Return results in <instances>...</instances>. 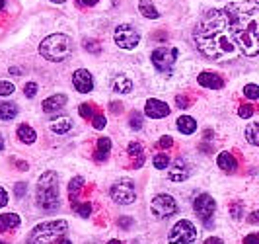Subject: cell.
Segmentation results:
<instances>
[{"label": "cell", "instance_id": "8d00e7d4", "mask_svg": "<svg viewBox=\"0 0 259 244\" xmlns=\"http://www.w3.org/2000/svg\"><path fill=\"white\" fill-rule=\"evenodd\" d=\"M92 123H94V127L96 129H104L105 123H107V119H105L104 114H96V116L92 117Z\"/></svg>", "mask_w": 259, "mask_h": 244}, {"label": "cell", "instance_id": "681fc988", "mask_svg": "<svg viewBox=\"0 0 259 244\" xmlns=\"http://www.w3.org/2000/svg\"><path fill=\"white\" fill-rule=\"evenodd\" d=\"M18 168H20V170H27V168H29V164H27V162H24V160H20V162H18Z\"/></svg>", "mask_w": 259, "mask_h": 244}, {"label": "cell", "instance_id": "bcb514c9", "mask_svg": "<svg viewBox=\"0 0 259 244\" xmlns=\"http://www.w3.org/2000/svg\"><path fill=\"white\" fill-rule=\"evenodd\" d=\"M176 102H178L180 108H187V106H189V100H187V98H183V96H178V98H176Z\"/></svg>", "mask_w": 259, "mask_h": 244}, {"label": "cell", "instance_id": "5bb4252c", "mask_svg": "<svg viewBox=\"0 0 259 244\" xmlns=\"http://www.w3.org/2000/svg\"><path fill=\"white\" fill-rule=\"evenodd\" d=\"M191 174V168H189V162L183 160V158H178L169 164V180L171 182H185Z\"/></svg>", "mask_w": 259, "mask_h": 244}, {"label": "cell", "instance_id": "74e56055", "mask_svg": "<svg viewBox=\"0 0 259 244\" xmlns=\"http://www.w3.org/2000/svg\"><path fill=\"white\" fill-rule=\"evenodd\" d=\"M26 190H27L26 182H18V184L14 186V193H16V197H24V195H26Z\"/></svg>", "mask_w": 259, "mask_h": 244}, {"label": "cell", "instance_id": "6f0895ef", "mask_svg": "<svg viewBox=\"0 0 259 244\" xmlns=\"http://www.w3.org/2000/svg\"><path fill=\"white\" fill-rule=\"evenodd\" d=\"M4 4H6V2H4V0H0V12H2V8H4Z\"/></svg>", "mask_w": 259, "mask_h": 244}, {"label": "cell", "instance_id": "d6a6232c", "mask_svg": "<svg viewBox=\"0 0 259 244\" xmlns=\"http://www.w3.org/2000/svg\"><path fill=\"white\" fill-rule=\"evenodd\" d=\"M255 114V108L251 106V103H244V106H240V110H238V116L247 119V117H251Z\"/></svg>", "mask_w": 259, "mask_h": 244}, {"label": "cell", "instance_id": "d590c367", "mask_svg": "<svg viewBox=\"0 0 259 244\" xmlns=\"http://www.w3.org/2000/svg\"><path fill=\"white\" fill-rule=\"evenodd\" d=\"M78 112H80V116L84 117V119H90V117H94V110H92L90 103H82V106L78 108Z\"/></svg>", "mask_w": 259, "mask_h": 244}, {"label": "cell", "instance_id": "c3c4849f", "mask_svg": "<svg viewBox=\"0 0 259 244\" xmlns=\"http://www.w3.org/2000/svg\"><path fill=\"white\" fill-rule=\"evenodd\" d=\"M205 244H224V242H222V238H217V236H210V238H207V240H205Z\"/></svg>", "mask_w": 259, "mask_h": 244}, {"label": "cell", "instance_id": "d6986e66", "mask_svg": "<svg viewBox=\"0 0 259 244\" xmlns=\"http://www.w3.org/2000/svg\"><path fill=\"white\" fill-rule=\"evenodd\" d=\"M109 153H111V139H107V137L98 139V151L94 153V160L104 162L109 158Z\"/></svg>", "mask_w": 259, "mask_h": 244}, {"label": "cell", "instance_id": "7c38bea8", "mask_svg": "<svg viewBox=\"0 0 259 244\" xmlns=\"http://www.w3.org/2000/svg\"><path fill=\"white\" fill-rule=\"evenodd\" d=\"M72 84H74V88H76L80 94L92 92V88H94V78H92L90 71H86V68L74 71V75H72Z\"/></svg>", "mask_w": 259, "mask_h": 244}, {"label": "cell", "instance_id": "60d3db41", "mask_svg": "<svg viewBox=\"0 0 259 244\" xmlns=\"http://www.w3.org/2000/svg\"><path fill=\"white\" fill-rule=\"evenodd\" d=\"M230 215H232L234 219L242 217V203H234V205L230 207Z\"/></svg>", "mask_w": 259, "mask_h": 244}, {"label": "cell", "instance_id": "f907efd6", "mask_svg": "<svg viewBox=\"0 0 259 244\" xmlns=\"http://www.w3.org/2000/svg\"><path fill=\"white\" fill-rule=\"evenodd\" d=\"M4 147H6V143H4V137H2V133H0V151H4Z\"/></svg>", "mask_w": 259, "mask_h": 244}, {"label": "cell", "instance_id": "3957f363", "mask_svg": "<svg viewBox=\"0 0 259 244\" xmlns=\"http://www.w3.org/2000/svg\"><path fill=\"white\" fill-rule=\"evenodd\" d=\"M37 207L45 213H55L61 207V190H59V174L47 170L39 176L37 192H35Z\"/></svg>", "mask_w": 259, "mask_h": 244}, {"label": "cell", "instance_id": "7dc6e473", "mask_svg": "<svg viewBox=\"0 0 259 244\" xmlns=\"http://www.w3.org/2000/svg\"><path fill=\"white\" fill-rule=\"evenodd\" d=\"M247 221H249L251 225H255V223H259V211H255V213H251V215L247 217Z\"/></svg>", "mask_w": 259, "mask_h": 244}, {"label": "cell", "instance_id": "e0dca14e", "mask_svg": "<svg viewBox=\"0 0 259 244\" xmlns=\"http://www.w3.org/2000/svg\"><path fill=\"white\" fill-rule=\"evenodd\" d=\"M66 98L65 94H55L51 98H47L45 102H43V112L45 114H55V112H59L61 108H65L66 106Z\"/></svg>", "mask_w": 259, "mask_h": 244}, {"label": "cell", "instance_id": "4fadbf2b", "mask_svg": "<svg viewBox=\"0 0 259 244\" xmlns=\"http://www.w3.org/2000/svg\"><path fill=\"white\" fill-rule=\"evenodd\" d=\"M144 114L152 119H162V117L169 116V106L162 100H156V98H150L146 106H144Z\"/></svg>", "mask_w": 259, "mask_h": 244}, {"label": "cell", "instance_id": "ac0fdd59", "mask_svg": "<svg viewBox=\"0 0 259 244\" xmlns=\"http://www.w3.org/2000/svg\"><path fill=\"white\" fill-rule=\"evenodd\" d=\"M217 164H219V168L221 170H224V172H236V168H238V160L232 156V153H228V151H222L219 156H217Z\"/></svg>", "mask_w": 259, "mask_h": 244}, {"label": "cell", "instance_id": "b9f144b4", "mask_svg": "<svg viewBox=\"0 0 259 244\" xmlns=\"http://www.w3.org/2000/svg\"><path fill=\"white\" fill-rule=\"evenodd\" d=\"M117 223H119V227H121V229H131L133 219H131V217H119V221H117Z\"/></svg>", "mask_w": 259, "mask_h": 244}, {"label": "cell", "instance_id": "d4e9b609", "mask_svg": "<svg viewBox=\"0 0 259 244\" xmlns=\"http://www.w3.org/2000/svg\"><path fill=\"white\" fill-rule=\"evenodd\" d=\"M139 10L143 14L144 18H148V20H156L160 14L158 10L154 8V4H152V0H139Z\"/></svg>", "mask_w": 259, "mask_h": 244}, {"label": "cell", "instance_id": "836d02e7", "mask_svg": "<svg viewBox=\"0 0 259 244\" xmlns=\"http://www.w3.org/2000/svg\"><path fill=\"white\" fill-rule=\"evenodd\" d=\"M74 211H78V215H80V217H90L92 215V203H82V205L74 203Z\"/></svg>", "mask_w": 259, "mask_h": 244}, {"label": "cell", "instance_id": "9c48e42d", "mask_svg": "<svg viewBox=\"0 0 259 244\" xmlns=\"http://www.w3.org/2000/svg\"><path fill=\"white\" fill-rule=\"evenodd\" d=\"M193 211H195V215L201 219L207 227H210L212 215H214V211H217V201H214L212 195H208V193H199L193 199Z\"/></svg>", "mask_w": 259, "mask_h": 244}, {"label": "cell", "instance_id": "680465c9", "mask_svg": "<svg viewBox=\"0 0 259 244\" xmlns=\"http://www.w3.org/2000/svg\"><path fill=\"white\" fill-rule=\"evenodd\" d=\"M0 244H8V242H2V240H0Z\"/></svg>", "mask_w": 259, "mask_h": 244}, {"label": "cell", "instance_id": "8992f818", "mask_svg": "<svg viewBox=\"0 0 259 244\" xmlns=\"http://www.w3.org/2000/svg\"><path fill=\"white\" fill-rule=\"evenodd\" d=\"M111 199L119 203V205H131L135 199H137V188H135V182L129 178H123V180H117L111 190H109Z\"/></svg>", "mask_w": 259, "mask_h": 244}, {"label": "cell", "instance_id": "83f0119b", "mask_svg": "<svg viewBox=\"0 0 259 244\" xmlns=\"http://www.w3.org/2000/svg\"><path fill=\"white\" fill-rule=\"evenodd\" d=\"M152 162H154V168H158V170H166V168H169V156L164 153L160 154H154V158H152Z\"/></svg>", "mask_w": 259, "mask_h": 244}, {"label": "cell", "instance_id": "2e32d148", "mask_svg": "<svg viewBox=\"0 0 259 244\" xmlns=\"http://www.w3.org/2000/svg\"><path fill=\"white\" fill-rule=\"evenodd\" d=\"M49 129H51L55 135H66V133L72 129V119L68 116L53 117L51 123H49Z\"/></svg>", "mask_w": 259, "mask_h": 244}, {"label": "cell", "instance_id": "ba28073f", "mask_svg": "<svg viewBox=\"0 0 259 244\" xmlns=\"http://www.w3.org/2000/svg\"><path fill=\"white\" fill-rule=\"evenodd\" d=\"M150 211L156 219H169L178 213V201L168 193H158L150 203Z\"/></svg>", "mask_w": 259, "mask_h": 244}, {"label": "cell", "instance_id": "f5cc1de1", "mask_svg": "<svg viewBox=\"0 0 259 244\" xmlns=\"http://www.w3.org/2000/svg\"><path fill=\"white\" fill-rule=\"evenodd\" d=\"M59 244H72V242H70L68 238H65V236H63V238H59Z\"/></svg>", "mask_w": 259, "mask_h": 244}, {"label": "cell", "instance_id": "8fae6325", "mask_svg": "<svg viewBox=\"0 0 259 244\" xmlns=\"http://www.w3.org/2000/svg\"><path fill=\"white\" fill-rule=\"evenodd\" d=\"M152 64L160 73H168L171 71V66L178 59V49H166V47H160V49H154L152 53Z\"/></svg>", "mask_w": 259, "mask_h": 244}, {"label": "cell", "instance_id": "f35d334b", "mask_svg": "<svg viewBox=\"0 0 259 244\" xmlns=\"http://www.w3.org/2000/svg\"><path fill=\"white\" fill-rule=\"evenodd\" d=\"M24 94H26V98H33L37 94V84L35 82H27L26 88H24Z\"/></svg>", "mask_w": 259, "mask_h": 244}, {"label": "cell", "instance_id": "603a6c76", "mask_svg": "<svg viewBox=\"0 0 259 244\" xmlns=\"http://www.w3.org/2000/svg\"><path fill=\"white\" fill-rule=\"evenodd\" d=\"M113 90L117 94H129L133 90V82H131V78H127L125 75H117L113 78Z\"/></svg>", "mask_w": 259, "mask_h": 244}, {"label": "cell", "instance_id": "9a60e30c", "mask_svg": "<svg viewBox=\"0 0 259 244\" xmlns=\"http://www.w3.org/2000/svg\"><path fill=\"white\" fill-rule=\"evenodd\" d=\"M197 82L203 86V88H208V90H221L222 86H224V80L222 77H219L217 73H201L199 77H197Z\"/></svg>", "mask_w": 259, "mask_h": 244}, {"label": "cell", "instance_id": "44dd1931", "mask_svg": "<svg viewBox=\"0 0 259 244\" xmlns=\"http://www.w3.org/2000/svg\"><path fill=\"white\" fill-rule=\"evenodd\" d=\"M18 139L24 143V145H33V143L37 141V133H35V129L29 127L27 123H22L18 127Z\"/></svg>", "mask_w": 259, "mask_h": 244}, {"label": "cell", "instance_id": "e575fe53", "mask_svg": "<svg viewBox=\"0 0 259 244\" xmlns=\"http://www.w3.org/2000/svg\"><path fill=\"white\" fill-rule=\"evenodd\" d=\"M84 49H86V51H90V53H96V55H98V53L102 51V45H100V43H98V41H94V39H86V41H84Z\"/></svg>", "mask_w": 259, "mask_h": 244}, {"label": "cell", "instance_id": "277c9868", "mask_svg": "<svg viewBox=\"0 0 259 244\" xmlns=\"http://www.w3.org/2000/svg\"><path fill=\"white\" fill-rule=\"evenodd\" d=\"M74 51V43L72 39L65 36V33H53L47 36L39 43V55L51 63H61L66 61Z\"/></svg>", "mask_w": 259, "mask_h": 244}, {"label": "cell", "instance_id": "4dcf8cb0", "mask_svg": "<svg viewBox=\"0 0 259 244\" xmlns=\"http://www.w3.org/2000/svg\"><path fill=\"white\" fill-rule=\"evenodd\" d=\"M14 90H16L14 82H8V80H0V98H2V96H10V94H14Z\"/></svg>", "mask_w": 259, "mask_h": 244}, {"label": "cell", "instance_id": "ffe728a7", "mask_svg": "<svg viewBox=\"0 0 259 244\" xmlns=\"http://www.w3.org/2000/svg\"><path fill=\"white\" fill-rule=\"evenodd\" d=\"M20 223H22L20 215H16V213H2L0 215V232L16 229V227H20Z\"/></svg>", "mask_w": 259, "mask_h": 244}, {"label": "cell", "instance_id": "9f6ffc18", "mask_svg": "<svg viewBox=\"0 0 259 244\" xmlns=\"http://www.w3.org/2000/svg\"><path fill=\"white\" fill-rule=\"evenodd\" d=\"M51 2H55V4H63V2H66V0H51Z\"/></svg>", "mask_w": 259, "mask_h": 244}, {"label": "cell", "instance_id": "ee69618b", "mask_svg": "<svg viewBox=\"0 0 259 244\" xmlns=\"http://www.w3.org/2000/svg\"><path fill=\"white\" fill-rule=\"evenodd\" d=\"M8 205V192L4 188H0V207Z\"/></svg>", "mask_w": 259, "mask_h": 244}, {"label": "cell", "instance_id": "30bf717a", "mask_svg": "<svg viewBox=\"0 0 259 244\" xmlns=\"http://www.w3.org/2000/svg\"><path fill=\"white\" fill-rule=\"evenodd\" d=\"M115 43L121 47V49H135L137 45H139V41H141V33L137 31V27L131 26V24H121V26L115 27Z\"/></svg>", "mask_w": 259, "mask_h": 244}, {"label": "cell", "instance_id": "52a82bcc", "mask_svg": "<svg viewBox=\"0 0 259 244\" xmlns=\"http://www.w3.org/2000/svg\"><path fill=\"white\" fill-rule=\"evenodd\" d=\"M195 238H197V229H195L193 223L187 221V219L178 221L168 234L169 244H193Z\"/></svg>", "mask_w": 259, "mask_h": 244}, {"label": "cell", "instance_id": "816d5d0a", "mask_svg": "<svg viewBox=\"0 0 259 244\" xmlns=\"http://www.w3.org/2000/svg\"><path fill=\"white\" fill-rule=\"evenodd\" d=\"M10 73H12V75H22V71H20V68H16V66L10 68Z\"/></svg>", "mask_w": 259, "mask_h": 244}, {"label": "cell", "instance_id": "7a4b0ae2", "mask_svg": "<svg viewBox=\"0 0 259 244\" xmlns=\"http://www.w3.org/2000/svg\"><path fill=\"white\" fill-rule=\"evenodd\" d=\"M228 27L240 53L246 57L259 55V2L257 0H228L224 4Z\"/></svg>", "mask_w": 259, "mask_h": 244}, {"label": "cell", "instance_id": "cb8c5ba5", "mask_svg": "<svg viewBox=\"0 0 259 244\" xmlns=\"http://www.w3.org/2000/svg\"><path fill=\"white\" fill-rule=\"evenodd\" d=\"M18 116V106L12 102H0V119L10 121Z\"/></svg>", "mask_w": 259, "mask_h": 244}, {"label": "cell", "instance_id": "4316f807", "mask_svg": "<svg viewBox=\"0 0 259 244\" xmlns=\"http://www.w3.org/2000/svg\"><path fill=\"white\" fill-rule=\"evenodd\" d=\"M82 186H84V178L82 176H76V178H72L70 184H68V193H70V199H74L80 190H82Z\"/></svg>", "mask_w": 259, "mask_h": 244}, {"label": "cell", "instance_id": "f546056e", "mask_svg": "<svg viewBox=\"0 0 259 244\" xmlns=\"http://www.w3.org/2000/svg\"><path fill=\"white\" fill-rule=\"evenodd\" d=\"M129 125H131V129H135V131L143 129V116H141V114H137V112H133L131 117H129Z\"/></svg>", "mask_w": 259, "mask_h": 244}, {"label": "cell", "instance_id": "f1b7e54d", "mask_svg": "<svg viewBox=\"0 0 259 244\" xmlns=\"http://www.w3.org/2000/svg\"><path fill=\"white\" fill-rule=\"evenodd\" d=\"M244 96H246L247 100H257L259 98V86L257 84H246V88H244Z\"/></svg>", "mask_w": 259, "mask_h": 244}, {"label": "cell", "instance_id": "ab89813d", "mask_svg": "<svg viewBox=\"0 0 259 244\" xmlns=\"http://www.w3.org/2000/svg\"><path fill=\"white\" fill-rule=\"evenodd\" d=\"M174 145V139L169 137V135H164V137H160V141H158V147L160 149H169Z\"/></svg>", "mask_w": 259, "mask_h": 244}, {"label": "cell", "instance_id": "7402d4cb", "mask_svg": "<svg viewBox=\"0 0 259 244\" xmlns=\"http://www.w3.org/2000/svg\"><path fill=\"white\" fill-rule=\"evenodd\" d=\"M176 125L180 129V133L183 135H193L195 131H197V121H195L191 116H182L178 117V121H176Z\"/></svg>", "mask_w": 259, "mask_h": 244}, {"label": "cell", "instance_id": "11a10c76", "mask_svg": "<svg viewBox=\"0 0 259 244\" xmlns=\"http://www.w3.org/2000/svg\"><path fill=\"white\" fill-rule=\"evenodd\" d=\"M111 110H113V112H119V110H121V106H119V103H111Z\"/></svg>", "mask_w": 259, "mask_h": 244}, {"label": "cell", "instance_id": "f6af8a7d", "mask_svg": "<svg viewBox=\"0 0 259 244\" xmlns=\"http://www.w3.org/2000/svg\"><path fill=\"white\" fill-rule=\"evenodd\" d=\"M80 6H84V8H90V6H96L100 0H76Z\"/></svg>", "mask_w": 259, "mask_h": 244}, {"label": "cell", "instance_id": "1f68e13d", "mask_svg": "<svg viewBox=\"0 0 259 244\" xmlns=\"http://www.w3.org/2000/svg\"><path fill=\"white\" fill-rule=\"evenodd\" d=\"M127 153L131 154V156H135V158H139V156H143V145L137 141L129 143V147H127Z\"/></svg>", "mask_w": 259, "mask_h": 244}, {"label": "cell", "instance_id": "484cf974", "mask_svg": "<svg viewBox=\"0 0 259 244\" xmlns=\"http://www.w3.org/2000/svg\"><path fill=\"white\" fill-rule=\"evenodd\" d=\"M246 139L249 145L259 147V121H253L246 127Z\"/></svg>", "mask_w": 259, "mask_h": 244}, {"label": "cell", "instance_id": "db71d44e", "mask_svg": "<svg viewBox=\"0 0 259 244\" xmlns=\"http://www.w3.org/2000/svg\"><path fill=\"white\" fill-rule=\"evenodd\" d=\"M107 244H123L119 238H111V240H107Z\"/></svg>", "mask_w": 259, "mask_h": 244}, {"label": "cell", "instance_id": "5b68a950", "mask_svg": "<svg viewBox=\"0 0 259 244\" xmlns=\"http://www.w3.org/2000/svg\"><path fill=\"white\" fill-rule=\"evenodd\" d=\"M68 231V223L66 221H47V223H39L37 227H33V231L27 236V244H53L59 238L65 236Z\"/></svg>", "mask_w": 259, "mask_h": 244}, {"label": "cell", "instance_id": "6da1fadb", "mask_svg": "<svg viewBox=\"0 0 259 244\" xmlns=\"http://www.w3.org/2000/svg\"><path fill=\"white\" fill-rule=\"evenodd\" d=\"M193 41L197 51L208 61L230 63L242 55L230 33L224 8H212L201 16L199 24L195 26Z\"/></svg>", "mask_w": 259, "mask_h": 244}, {"label": "cell", "instance_id": "7bdbcfd3", "mask_svg": "<svg viewBox=\"0 0 259 244\" xmlns=\"http://www.w3.org/2000/svg\"><path fill=\"white\" fill-rule=\"evenodd\" d=\"M244 244H259V232L247 234L246 238H244Z\"/></svg>", "mask_w": 259, "mask_h": 244}]
</instances>
